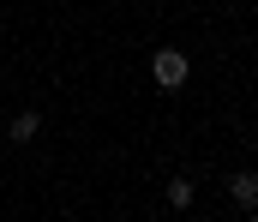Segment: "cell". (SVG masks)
I'll return each instance as SVG.
<instances>
[{
  "label": "cell",
  "instance_id": "obj_1",
  "mask_svg": "<svg viewBox=\"0 0 258 222\" xmlns=\"http://www.w3.org/2000/svg\"><path fill=\"white\" fill-rule=\"evenodd\" d=\"M186 72H192V66H186V54H180V48H162V54L150 60L156 90H180V84H186Z\"/></svg>",
  "mask_w": 258,
  "mask_h": 222
},
{
  "label": "cell",
  "instance_id": "obj_2",
  "mask_svg": "<svg viewBox=\"0 0 258 222\" xmlns=\"http://www.w3.org/2000/svg\"><path fill=\"white\" fill-rule=\"evenodd\" d=\"M36 132H42V114H36V108H24V114L6 120V138H12V144H30Z\"/></svg>",
  "mask_w": 258,
  "mask_h": 222
},
{
  "label": "cell",
  "instance_id": "obj_3",
  "mask_svg": "<svg viewBox=\"0 0 258 222\" xmlns=\"http://www.w3.org/2000/svg\"><path fill=\"white\" fill-rule=\"evenodd\" d=\"M228 198H234L240 210H258V174H234V180H228Z\"/></svg>",
  "mask_w": 258,
  "mask_h": 222
},
{
  "label": "cell",
  "instance_id": "obj_4",
  "mask_svg": "<svg viewBox=\"0 0 258 222\" xmlns=\"http://www.w3.org/2000/svg\"><path fill=\"white\" fill-rule=\"evenodd\" d=\"M168 204L174 210H192V180H168Z\"/></svg>",
  "mask_w": 258,
  "mask_h": 222
}]
</instances>
